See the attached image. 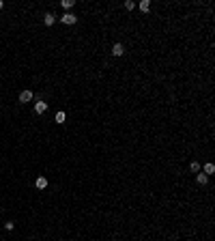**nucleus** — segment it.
<instances>
[{"label": "nucleus", "instance_id": "7", "mask_svg": "<svg viewBox=\"0 0 215 241\" xmlns=\"http://www.w3.org/2000/svg\"><path fill=\"white\" fill-rule=\"evenodd\" d=\"M196 181H198V183H200V185H204V183H207V181H209V177H207V174H204V172H198V177H196Z\"/></svg>", "mask_w": 215, "mask_h": 241}, {"label": "nucleus", "instance_id": "9", "mask_svg": "<svg viewBox=\"0 0 215 241\" xmlns=\"http://www.w3.org/2000/svg\"><path fill=\"white\" fill-rule=\"evenodd\" d=\"M140 9H142V11H151V2H148V0H142V2H140Z\"/></svg>", "mask_w": 215, "mask_h": 241}, {"label": "nucleus", "instance_id": "14", "mask_svg": "<svg viewBox=\"0 0 215 241\" xmlns=\"http://www.w3.org/2000/svg\"><path fill=\"white\" fill-rule=\"evenodd\" d=\"M13 226H15L13 222H6V224H4V228H6V230H13Z\"/></svg>", "mask_w": 215, "mask_h": 241}, {"label": "nucleus", "instance_id": "1", "mask_svg": "<svg viewBox=\"0 0 215 241\" xmlns=\"http://www.w3.org/2000/svg\"><path fill=\"white\" fill-rule=\"evenodd\" d=\"M60 22H62V24H67V26H71V24H75V22H78V15H73V13H65V15L60 17Z\"/></svg>", "mask_w": 215, "mask_h": 241}, {"label": "nucleus", "instance_id": "8", "mask_svg": "<svg viewBox=\"0 0 215 241\" xmlns=\"http://www.w3.org/2000/svg\"><path fill=\"white\" fill-rule=\"evenodd\" d=\"M213 172H215V166L213 164H207V166H204V174L209 177V174H213Z\"/></svg>", "mask_w": 215, "mask_h": 241}, {"label": "nucleus", "instance_id": "3", "mask_svg": "<svg viewBox=\"0 0 215 241\" xmlns=\"http://www.w3.org/2000/svg\"><path fill=\"white\" fill-rule=\"evenodd\" d=\"M112 54H114V56H123V54H125V45H123V43H114Z\"/></svg>", "mask_w": 215, "mask_h": 241}, {"label": "nucleus", "instance_id": "5", "mask_svg": "<svg viewBox=\"0 0 215 241\" xmlns=\"http://www.w3.org/2000/svg\"><path fill=\"white\" fill-rule=\"evenodd\" d=\"M35 185H37V187H39V190H45V187H47V179H45V177H39V179H37V183H35Z\"/></svg>", "mask_w": 215, "mask_h": 241}, {"label": "nucleus", "instance_id": "12", "mask_svg": "<svg viewBox=\"0 0 215 241\" xmlns=\"http://www.w3.org/2000/svg\"><path fill=\"white\" fill-rule=\"evenodd\" d=\"M73 6V0H62V9H71Z\"/></svg>", "mask_w": 215, "mask_h": 241}, {"label": "nucleus", "instance_id": "4", "mask_svg": "<svg viewBox=\"0 0 215 241\" xmlns=\"http://www.w3.org/2000/svg\"><path fill=\"white\" fill-rule=\"evenodd\" d=\"M45 110H47V103H45V101H41V99H39V101H37V103H35V112H37V114H43V112H45Z\"/></svg>", "mask_w": 215, "mask_h": 241}, {"label": "nucleus", "instance_id": "10", "mask_svg": "<svg viewBox=\"0 0 215 241\" xmlns=\"http://www.w3.org/2000/svg\"><path fill=\"white\" fill-rule=\"evenodd\" d=\"M65 121H67L65 112H56V123H65Z\"/></svg>", "mask_w": 215, "mask_h": 241}, {"label": "nucleus", "instance_id": "13", "mask_svg": "<svg viewBox=\"0 0 215 241\" xmlns=\"http://www.w3.org/2000/svg\"><path fill=\"white\" fill-rule=\"evenodd\" d=\"M133 6H135V4H133L131 0H127V2H125V9H127V11H133Z\"/></svg>", "mask_w": 215, "mask_h": 241}, {"label": "nucleus", "instance_id": "2", "mask_svg": "<svg viewBox=\"0 0 215 241\" xmlns=\"http://www.w3.org/2000/svg\"><path fill=\"white\" fill-rule=\"evenodd\" d=\"M32 97H35L32 91H22V93H19V101H22V103H28Z\"/></svg>", "mask_w": 215, "mask_h": 241}, {"label": "nucleus", "instance_id": "11", "mask_svg": "<svg viewBox=\"0 0 215 241\" xmlns=\"http://www.w3.org/2000/svg\"><path fill=\"white\" fill-rule=\"evenodd\" d=\"M189 170H191V172H198V170H200V164H198V161H191V164H189Z\"/></svg>", "mask_w": 215, "mask_h": 241}, {"label": "nucleus", "instance_id": "6", "mask_svg": "<svg viewBox=\"0 0 215 241\" xmlns=\"http://www.w3.org/2000/svg\"><path fill=\"white\" fill-rule=\"evenodd\" d=\"M54 22H56V17H54V15H52V13H47V15H45V17H43V24H45V26H52V24H54Z\"/></svg>", "mask_w": 215, "mask_h": 241}, {"label": "nucleus", "instance_id": "15", "mask_svg": "<svg viewBox=\"0 0 215 241\" xmlns=\"http://www.w3.org/2000/svg\"><path fill=\"white\" fill-rule=\"evenodd\" d=\"M2 6H4V2H2V0H0V11H2Z\"/></svg>", "mask_w": 215, "mask_h": 241}]
</instances>
